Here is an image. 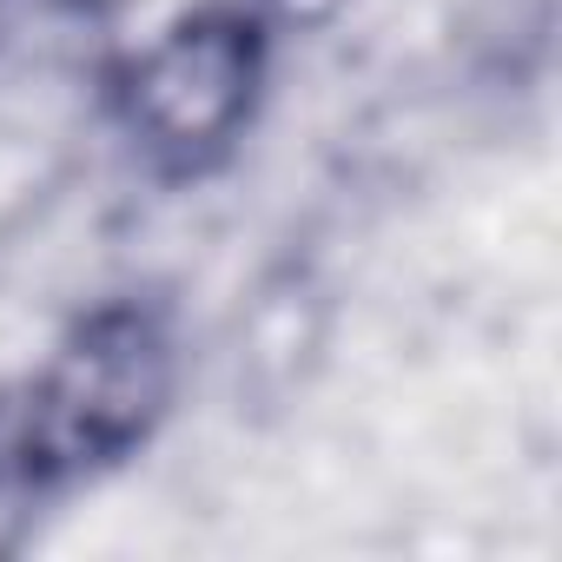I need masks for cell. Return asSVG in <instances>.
I'll use <instances>...</instances> for the list:
<instances>
[{"label":"cell","instance_id":"1","mask_svg":"<svg viewBox=\"0 0 562 562\" xmlns=\"http://www.w3.org/2000/svg\"><path fill=\"white\" fill-rule=\"evenodd\" d=\"M179 397V338L159 305L113 299L67 325L47 364L0 404L21 470L47 483H74L126 463L166 424Z\"/></svg>","mask_w":562,"mask_h":562},{"label":"cell","instance_id":"2","mask_svg":"<svg viewBox=\"0 0 562 562\" xmlns=\"http://www.w3.org/2000/svg\"><path fill=\"white\" fill-rule=\"evenodd\" d=\"M271 34L245 0L172 14L113 74V120L159 172H212L238 153L265 106Z\"/></svg>","mask_w":562,"mask_h":562},{"label":"cell","instance_id":"3","mask_svg":"<svg viewBox=\"0 0 562 562\" xmlns=\"http://www.w3.org/2000/svg\"><path fill=\"white\" fill-rule=\"evenodd\" d=\"M245 8L265 21V34L278 41V34H325L351 0H245Z\"/></svg>","mask_w":562,"mask_h":562}]
</instances>
